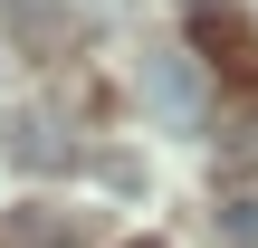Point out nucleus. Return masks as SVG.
Masks as SVG:
<instances>
[{
  "label": "nucleus",
  "mask_w": 258,
  "mask_h": 248,
  "mask_svg": "<svg viewBox=\"0 0 258 248\" xmlns=\"http://www.w3.org/2000/svg\"><path fill=\"white\" fill-rule=\"evenodd\" d=\"M144 115L172 124V134H191L211 115V86H201V57L191 48H144Z\"/></svg>",
  "instance_id": "nucleus-1"
},
{
  "label": "nucleus",
  "mask_w": 258,
  "mask_h": 248,
  "mask_svg": "<svg viewBox=\"0 0 258 248\" xmlns=\"http://www.w3.org/2000/svg\"><path fill=\"white\" fill-rule=\"evenodd\" d=\"M211 229H220V248H258V191H220Z\"/></svg>",
  "instance_id": "nucleus-2"
},
{
  "label": "nucleus",
  "mask_w": 258,
  "mask_h": 248,
  "mask_svg": "<svg viewBox=\"0 0 258 248\" xmlns=\"http://www.w3.org/2000/svg\"><path fill=\"white\" fill-rule=\"evenodd\" d=\"M10 153L48 172V162H57V124H48V115H19V134H10Z\"/></svg>",
  "instance_id": "nucleus-3"
},
{
  "label": "nucleus",
  "mask_w": 258,
  "mask_h": 248,
  "mask_svg": "<svg viewBox=\"0 0 258 248\" xmlns=\"http://www.w3.org/2000/svg\"><path fill=\"white\" fill-rule=\"evenodd\" d=\"M134 248H153V239H134Z\"/></svg>",
  "instance_id": "nucleus-4"
}]
</instances>
